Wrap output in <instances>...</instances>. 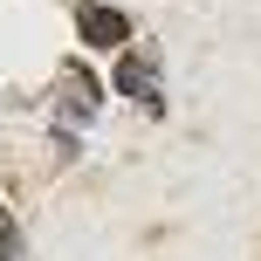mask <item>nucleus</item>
I'll list each match as a JSON object with an SVG mask.
<instances>
[{
    "instance_id": "nucleus-2",
    "label": "nucleus",
    "mask_w": 261,
    "mask_h": 261,
    "mask_svg": "<svg viewBox=\"0 0 261 261\" xmlns=\"http://www.w3.org/2000/svg\"><path fill=\"white\" fill-rule=\"evenodd\" d=\"M76 35H83V41H96V48H124V41H130V21H124L117 7H96V0H83V7H76Z\"/></svg>"
},
{
    "instance_id": "nucleus-1",
    "label": "nucleus",
    "mask_w": 261,
    "mask_h": 261,
    "mask_svg": "<svg viewBox=\"0 0 261 261\" xmlns=\"http://www.w3.org/2000/svg\"><path fill=\"white\" fill-rule=\"evenodd\" d=\"M96 103H103L96 76H90L83 62H69V69H62V83H55V110H62L69 124H90V117H96Z\"/></svg>"
},
{
    "instance_id": "nucleus-3",
    "label": "nucleus",
    "mask_w": 261,
    "mask_h": 261,
    "mask_svg": "<svg viewBox=\"0 0 261 261\" xmlns=\"http://www.w3.org/2000/svg\"><path fill=\"white\" fill-rule=\"evenodd\" d=\"M117 90H124V96H138V103L151 110V117L165 110V90H158V69L144 62V55H124V62H117Z\"/></svg>"
}]
</instances>
